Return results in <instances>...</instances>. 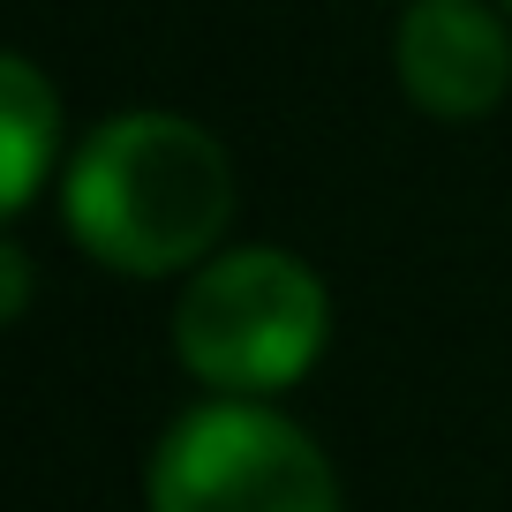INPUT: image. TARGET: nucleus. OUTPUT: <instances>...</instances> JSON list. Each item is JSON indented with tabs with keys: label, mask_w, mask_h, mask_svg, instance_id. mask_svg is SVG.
Returning <instances> with one entry per match:
<instances>
[{
	"label": "nucleus",
	"mask_w": 512,
	"mask_h": 512,
	"mask_svg": "<svg viewBox=\"0 0 512 512\" xmlns=\"http://www.w3.org/2000/svg\"><path fill=\"white\" fill-rule=\"evenodd\" d=\"M151 512H339V475L287 415L211 400L159 437Z\"/></svg>",
	"instance_id": "3"
},
{
	"label": "nucleus",
	"mask_w": 512,
	"mask_h": 512,
	"mask_svg": "<svg viewBox=\"0 0 512 512\" xmlns=\"http://www.w3.org/2000/svg\"><path fill=\"white\" fill-rule=\"evenodd\" d=\"M0 279H8V294H0V317H23V302H31V264H23L16 241L0 249Z\"/></svg>",
	"instance_id": "6"
},
{
	"label": "nucleus",
	"mask_w": 512,
	"mask_h": 512,
	"mask_svg": "<svg viewBox=\"0 0 512 512\" xmlns=\"http://www.w3.org/2000/svg\"><path fill=\"white\" fill-rule=\"evenodd\" d=\"M53 159H61V98L38 76V61L8 53V61H0V166H8L0 211H8V219L31 211V196H38V181H46Z\"/></svg>",
	"instance_id": "5"
},
{
	"label": "nucleus",
	"mask_w": 512,
	"mask_h": 512,
	"mask_svg": "<svg viewBox=\"0 0 512 512\" xmlns=\"http://www.w3.org/2000/svg\"><path fill=\"white\" fill-rule=\"evenodd\" d=\"M61 211L68 234L106 272H196L234 219V159L211 128L181 113H121L76 144L61 174Z\"/></svg>",
	"instance_id": "1"
},
{
	"label": "nucleus",
	"mask_w": 512,
	"mask_h": 512,
	"mask_svg": "<svg viewBox=\"0 0 512 512\" xmlns=\"http://www.w3.org/2000/svg\"><path fill=\"white\" fill-rule=\"evenodd\" d=\"M400 91L437 121H475L512 91V31L482 0H415L392 38Z\"/></svg>",
	"instance_id": "4"
},
{
	"label": "nucleus",
	"mask_w": 512,
	"mask_h": 512,
	"mask_svg": "<svg viewBox=\"0 0 512 512\" xmlns=\"http://www.w3.org/2000/svg\"><path fill=\"white\" fill-rule=\"evenodd\" d=\"M505 8H512V0H505Z\"/></svg>",
	"instance_id": "7"
},
{
	"label": "nucleus",
	"mask_w": 512,
	"mask_h": 512,
	"mask_svg": "<svg viewBox=\"0 0 512 512\" xmlns=\"http://www.w3.org/2000/svg\"><path fill=\"white\" fill-rule=\"evenodd\" d=\"M332 332V302L324 279L287 249H226L196 264L174 309V354L189 377L234 400H264L287 392L309 362L324 354Z\"/></svg>",
	"instance_id": "2"
}]
</instances>
